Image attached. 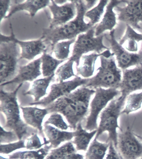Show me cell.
Masks as SVG:
<instances>
[{"instance_id":"cell-1","label":"cell","mask_w":142,"mask_h":159,"mask_svg":"<svg viewBox=\"0 0 142 159\" xmlns=\"http://www.w3.org/2000/svg\"><path fill=\"white\" fill-rule=\"evenodd\" d=\"M77 8L76 18L64 25L50 29L44 28L41 37L44 42L50 49L51 54L57 43L62 40L76 38L77 36L86 33L93 26L89 22L86 23L84 17L88 11L84 1H74Z\"/></svg>"},{"instance_id":"cell-2","label":"cell","mask_w":142,"mask_h":159,"mask_svg":"<svg viewBox=\"0 0 142 159\" xmlns=\"http://www.w3.org/2000/svg\"><path fill=\"white\" fill-rule=\"evenodd\" d=\"M23 84L22 83L18 85L12 92H5L3 89L0 91V110L5 116L6 120L3 128L15 132L19 140H25L33 134L39 132L36 129L27 125L21 118L17 94Z\"/></svg>"},{"instance_id":"cell-3","label":"cell","mask_w":142,"mask_h":159,"mask_svg":"<svg viewBox=\"0 0 142 159\" xmlns=\"http://www.w3.org/2000/svg\"><path fill=\"white\" fill-rule=\"evenodd\" d=\"M126 98L121 95L117 99H113L101 112L99 125L95 136V139H97L104 132H108V137L106 143L111 142L116 149L118 145L117 129L121 130L118 124V119L121 114Z\"/></svg>"},{"instance_id":"cell-4","label":"cell","mask_w":142,"mask_h":159,"mask_svg":"<svg viewBox=\"0 0 142 159\" xmlns=\"http://www.w3.org/2000/svg\"><path fill=\"white\" fill-rule=\"evenodd\" d=\"M114 56L109 58L100 57L101 65L97 69L98 72L95 76L89 78L84 87L92 89L119 88L122 80V71L117 66Z\"/></svg>"},{"instance_id":"cell-5","label":"cell","mask_w":142,"mask_h":159,"mask_svg":"<svg viewBox=\"0 0 142 159\" xmlns=\"http://www.w3.org/2000/svg\"><path fill=\"white\" fill-rule=\"evenodd\" d=\"M96 25L85 33L79 34L74 43L72 56L69 58L76 62V67L79 65L80 60L84 54L91 52L101 53L104 50H108L103 44L104 37L106 34L95 36Z\"/></svg>"},{"instance_id":"cell-6","label":"cell","mask_w":142,"mask_h":159,"mask_svg":"<svg viewBox=\"0 0 142 159\" xmlns=\"http://www.w3.org/2000/svg\"><path fill=\"white\" fill-rule=\"evenodd\" d=\"M19 60L17 44L13 42L0 43V84L9 82L13 78Z\"/></svg>"},{"instance_id":"cell-7","label":"cell","mask_w":142,"mask_h":159,"mask_svg":"<svg viewBox=\"0 0 142 159\" xmlns=\"http://www.w3.org/2000/svg\"><path fill=\"white\" fill-rule=\"evenodd\" d=\"M120 93V91L115 88L96 89L94 97L90 104L89 114L86 119L85 126L86 130L91 132L97 130V118L101 111L110 101L113 100Z\"/></svg>"},{"instance_id":"cell-8","label":"cell","mask_w":142,"mask_h":159,"mask_svg":"<svg viewBox=\"0 0 142 159\" xmlns=\"http://www.w3.org/2000/svg\"><path fill=\"white\" fill-rule=\"evenodd\" d=\"M89 79H84L76 75L74 78L62 82L54 84L50 86V92L46 97L36 102H32L29 105L39 106L45 108L56 100L70 94L80 86H85Z\"/></svg>"},{"instance_id":"cell-9","label":"cell","mask_w":142,"mask_h":159,"mask_svg":"<svg viewBox=\"0 0 142 159\" xmlns=\"http://www.w3.org/2000/svg\"><path fill=\"white\" fill-rule=\"evenodd\" d=\"M128 127L125 131L118 134L116 150L121 159H141L142 143Z\"/></svg>"},{"instance_id":"cell-10","label":"cell","mask_w":142,"mask_h":159,"mask_svg":"<svg viewBox=\"0 0 142 159\" xmlns=\"http://www.w3.org/2000/svg\"><path fill=\"white\" fill-rule=\"evenodd\" d=\"M115 32V29H114L110 32L109 38L107 34L105 37L110 43L111 50L112 53L116 56L118 67L123 70L131 66L142 65V49L136 53L127 51L117 41Z\"/></svg>"},{"instance_id":"cell-11","label":"cell","mask_w":142,"mask_h":159,"mask_svg":"<svg viewBox=\"0 0 142 159\" xmlns=\"http://www.w3.org/2000/svg\"><path fill=\"white\" fill-rule=\"evenodd\" d=\"M11 34L9 36L1 33V42H13L18 44L21 49L19 60L26 59L29 61L33 60L36 57L44 52H47L49 48L41 38L37 40L24 41L18 40L16 38L12 23H10Z\"/></svg>"},{"instance_id":"cell-12","label":"cell","mask_w":142,"mask_h":159,"mask_svg":"<svg viewBox=\"0 0 142 159\" xmlns=\"http://www.w3.org/2000/svg\"><path fill=\"white\" fill-rule=\"evenodd\" d=\"M123 2L127 4L125 7L117 6L115 8L118 13V20L142 33V0L123 1Z\"/></svg>"},{"instance_id":"cell-13","label":"cell","mask_w":142,"mask_h":159,"mask_svg":"<svg viewBox=\"0 0 142 159\" xmlns=\"http://www.w3.org/2000/svg\"><path fill=\"white\" fill-rule=\"evenodd\" d=\"M45 108L49 113H58L62 114L67 120L70 129L74 130L81 123L78 115L76 104L69 94L56 100Z\"/></svg>"},{"instance_id":"cell-14","label":"cell","mask_w":142,"mask_h":159,"mask_svg":"<svg viewBox=\"0 0 142 159\" xmlns=\"http://www.w3.org/2000/svg\"><path fill=\"white\" fill-rule=\"evenodd\" d=\"M51 4L48 7L50 9L52 18L49 17L50 29H53L64 25L72 20L77 15V8L74 1H70L62 6H59L54 1H50Z\"/></svg>"},{"instance_id":"cell-15","label":"cell","mask_w":142,"mask_h":159,"mask_svg":"<svg viewBox=\"0 0 142 159\" xmlns=\"http://www.w3.org/2000/svg\"><path fill=\"white\" fill-rule=\"evenodd\" d=\"M119 89L121 96L127 97L132 92L142 90V64L134 68L123 70Z\"/></svg>"},{"instance_id":"cell-16","label":"cell","mask_w":142,"mask_h":159,"mask_svg":"<svg viewBox=\"0 0 142 159\" xmlns=\"http://www.w3.org/2000/svg\"><path fill=\"white\" fill-rule=\"evenodd\" d=\"M41 59L40 57L31 61L27 65L20 66L17 75L9 82L1 85V87L13 84H20L27 81L33 82L36 80L41 75Z\"/></svg>"},{"instance_id":"cell-17","label":"cell","mask_w":142,"mask_h":159,"mask_svg":"<svg viewBox=\"0 0 142 159\" xmlns=\"http://www.w3.org/2000/svg\"><path fill=\"white\" fill-rule=\"evenodd\" d=\"M24 121L28 125L37 130L40 135L45 138L43 126V120L49 114L46 108L41 109L36 107H20Z\"/></svg>"},{"instance_id":"cell-18","label":"cell","mask_w":142,"mask_h":159,"mask_svg":"<svg viewBox=\"0 0 142 159\" xmlns=\"http://www.w3.org/2000/svg\"><path fill=\"white\" fill-rule=\"evenodd\" d=\"M95 93V90L82 86L69 94L76 104L78 115L81 122L87 116L90 100Z\"/></svg>"},{"instance_id":"cell-19","label":"cell","mask_w":142,"mask_h":159,"mask_svg":"<svg viewBox=\"0 0 142 159\" xmlns=\"http://www.w3.org/2000/svg\"><path fill=\"white\" fill-rule=\"evenodd\" d=\"M113 54L110 49L105 50L101 53L94 52L88 55H84L81 57L79 65L76 66L77 76H81L84 79H89L93 75L95 64L98 57L101 56L106 58L110 57Z\"/></svg>"},{"instance_id":"cell-20","label":"cell","mask_w":142,"mask_h":159,"mask_svg":"<svg viewBox=\"0 0 142 159\" xmlns=\"http://www.w3.org/2000/svg\"><path fill=\"white\" fill-rule=\"evenodd\" d=\"M123 3V1L112 0L106 7V11L102 20L99 24L96 25L95 30V36H98L104 34L106 30L110 31L113 30V28L117 24L116 16L113 9Z\"/></svg>"},{"instance_id":"cell-21","label":"cell","mask_w":142,"mask_h":159,"mask_svg":"<svg viewBox=\"0 0 142 159\" xmlns=\"http://www.w3.org/2000/svg\"><path fill=\"white\" fill-rule=\"evenodd\" d=\"M44 132L52 148H56L62 143L70 141L74 136V132L62 130L50 125H44Z\"/></svg>"},{"instance_id":"cell-22","label":"cell","mask_w":142,"mask_h":159,"mask_svg":"<svg viewBox=\"0 0 142 159\" xmlns=\"http://www.w3.org/2000/svg\"><path fill=\"white\" fill-rule=\"evenodd\" d=\"M50 1H28L17 4H12L6 19L10 18L17 12L26 11L29 13L32 18L34 17L40 10L44 9L50 4Z\"/></svg>"},{"instance_id":"cell-23","label":"cell","mask_w":142,"mask_h":159,"mask_svg":"<svg viewBox=\"0 0 142 159\" xmlns=\"http://www.w3.org/2000/svg\"><path fill=\"white\" fill-rule=\"evenodd\" d=\"M55 76V74H54L49 77L38 79L33 81L30 89L23 95L33 96L34 98V102H39L46 95L48 87Z\"/></svg>"},{"instance_id":"cell-24","label":"cell","mask_w":142,"mask_h":159,"mask_svg":"<svg viewBox=\"0 0 142 159\" xmlns=\"http://www.w3.org/2000/svg\"><path fill=\"white\" fill-rule=\"evenodd\" d=\"M97 130L88 132L83 128L81 123L78 125L74 130V136L73 143L76 146L77 151H86L88 150L90 142L97 133Z\"/></svg>"},{"instance_id":"cell-25","label":"cell","mask_w":142,"mask_h":159,"mask_svg":"<svg viewBox=\"0 0 142 159\" xmlns=\"http://www.w3.org/2000/svg\"><path fill=\"white\" fill-rule=\"evenodd\" d=\"M52 148L50 145H46L39 150L17 152L10 155L9 159H45Z\"/></svg>"},{"instance_id":"cell-26","label":"cell","mask_w":142,"mask_h":159,"mask_svg":"<svg viewBox=\"0 0 142 159\" xmlns=\"http://www.w3.org/2000/svg\"><path fill=\"white\" fill-rule=\"evenodd\" d=\"M42 73L44 77L55 74L58 66L66 60H60L52 56L51 54L44 52L41 57Z\"/></svg>"},{"instance_id":"cell-27","label":"cell","mask_w":142,"mask_h":159,"mask_svg":"<svg viewBox=\"0 0 142 159\" xmlns=\"http://www.w3.org/2000/svg\"><path fill=\"white\" fill-rule=\"evenodd\" d=\"M109 145L110 143H101L94 139L88 149L86 159H104Z\"/></svg>"},{"instance_id":"cell-28","label":"cell","mask_w":142,"mask_h":159,"mask_svg":"<svg viewBox=\"0 0 142 159\" xmlns=\"http://www.w3.org/2000/svg\"><path fill=\"white\" fill-rule=\"evenodd\" d=\"M76 39V38H74L67 41L57 43L53 50V52H54L56 58L60 60H69L70 46L74 43Z\"/></svg>"},{"instance_id":"cell-29","label":"cell","mask_w":142,"mask_h":159,"mask_svg":"<svg viewBox=\"0 0 142 159\" xmlns=\"http://www.w3.org/2000/svg\"><path fill=\"white\" fill-rule=\"evenodd\" d=\"M74 61L69 59L65 63L61 65L56 70L55 75L56 81L59 82H65L73 76H76L73 70Z\"/></svg>"},{"instance_id":"cell-30","label":"cell","mask_w":142,"mask_h":159,"mask_svg":"<svg viewBox=\"0 0 142 159\" xmlns=\"http://www.w3.org/2000/svg\"><path fill=\"white\" fill-rule=\"evenodd\" d=\"M76 151L72 142H68L62 146L50 150L45 159H61L69 154L76 152Z\"/></svg>"},{"instance_id":"cell-31","label":"cell","mask_w":142,"mask_h":159,"mask_svg":"<svg viewBox=\"0 0 142 159\" xmlns=\"http://www.w3.org/2000/svg\"><path fill=\"white\" fill-rule=\"evenodd\" d=\"M142 104V92L129 95L125 101V107L121 114H129L140 109Z\"/></svg>"},{"instance_id":"cell-32","label":"cell","mask_w":142,"mask_h":159,"mask_svg":"<svg viewBox=\"0 0 142 159\" xmlns=\"http://www.w3.org/2000/svg\"><path fill=\"white\" fill-rule=\"evenodd\" d=\"M108 2V1H100L96 7L86 12L85 17L90 19L89 22L93 26L100 21Z\"/></svg>"},{"instance_id":"cell-33","label":"cell","mask_w":142,"mask_h":159,"mask_svg":"<svg viewBox=\"0 0 142 159\" xmlns=\"http://www.w3.org/2000/svg\"><path fill=\"white\" fill-rule=\"evenodd\" d=\"M44 125H52L58 129L65 131L70 128L69 125L64 121L61 114L58 113H51L47 120L44 123Z\"/></svg>"},{"instance_id":"cell-34","label":"cell","mask_w":142,"mask_h":159,"mask_svg":"<svg viewBox=\"0 0 142 159\" xmlns=\"http://www.w3.org/2000/svg\"><path fill=\"white\" fill-rule=\"evenodd\" d=\"M43 139L44 143H42L38 136V133L33 134L27 139V143L26 145V148L29 150H37L41 148L44 145L50 144L46 138Z\"/></svg>"},{"instance_id":"cell-35","label":"cell","mask_w":142,"mask_h":159,"mask_svg":"<svg viewBox=\"0 0 142 159\" xmlns=\"http://www.w3.org/2000/svg\"><path fill=\"white\" fill-rule=\"evenodd\" d=\"M126 26L125 33L119 42L121 45L126 41H135L137 43L142 41V34L137 33L133 28L128 25H126Z\"/></svg>"},{"instance_id":"cell-36","label":"cell","mask_w":142,"mask_h":159,"mask_svg":"<svg viewBox=\"0 0 142 159\" xmlns=\"http://www.w3.org/2000/svg\"><path fill=\"white\" fill-rule=\"evenodd\" d=\"M23 148H26L25 140H19L10 143L1 144L0 152L1 154L7 155L16 150Z\"/></svg>"},{"instance_id":"cell-37","label":"cell","mask_w":142,"mask_h":159,"mask_svg":"<svg viewBox=\"0 0 142 159\" xmlns=\"http://www.w3.org/2000/svg\"><path fill=\"white\" fill-rule=\"evenodd\" d=\"M19 140L18 135L12 130H7L3 127H1V144H8Z\"/></svg>"},{"instance_id":"cell-38","label":"cell","mask_w":142,"mask_h":159,"mask_svg":"<svg viewBox=\"0 0 142 159\" xmlns=\"http://www.w3.org/2000/svg\"><path fill=\"white\" fill-rule=\"evenodd\" d=\"M12 5L11 1H0V17L1 20L0 23H2L3 19H6L7 16V13L10 9Z\"/></svg>"},{"instance_id":"cell-39","label":"cell","mask_w":142,"mask_h":159,"mask_svg":"<svg viewBox=\"0 0 142 159\" xmlns=\"http://www.w3.org/2000/svg\"><path fill=\"white\" fill-rule=\"evenodd\" d=\"M105 159H121L116 149L111 142H110L108 153Z\"/></svg>"},{"instance_id":"cell-40","label":"cell","mask_w":142,"mask_h":159,"mask_svg":"<svg viewBox=\"0 0 142 159\" xmlns=\"http://www.w3.org/2000/svg\"><path fill=\"white\" fill-rule=\"evenodd\" d=\"M61 159H84V156L81 154L75 152L69 154Z\"/></svg>"},{"instance_id":"cell-41","label":"cell","mask_w":142,"mask_h":159,"mask_svg":"<svg viewBox=\"0 0 142 159\" xmlns=\"http://www.w3.org/2000/svg\"><path fill=\"white\" fill-rule=\"evenodd\" d=\"M88 10H89L93 7L97 2V1H84Z\"/></svg>"},{"instance_id":"cell-42","label":"cell","mask_w":142,"mask_h":159,"mask_svg":"<svg viewBox=\"0 0 142 159\" xmlns=\"http://www.w3.org/2000/svg\"><path fill=\"white\" fill-rule=\"evenodd\" d=\"M55 3H56L58 5H63V4H65V3H67V1H63V0H62V1H54Z\"/></svg>"},{"instance_id":"cell-43","label":"cell","mask_w":142,"mask_h":159,"mask_svg":"<svg viewBox=\"0 0 142 159\" xmlns=\"http://www.w3.org/2000/svg\"><path fill=\"white\" fill-rule=\"evenodd\" d=\"M135 135H136V136L138 138V139H139V140L142 142V137L140 136V135H137L136 134H135Z\"/></svg>"},{"instance_id":"cell-44","label":"cell","mask_w":142,"mask_h":159,"mask_svg":"<svg viewBox=\"0 0 142 159\" xmlns=\"http://www.w3.org/2000/svg\"><path fill=\"white\" fill-rule=\"evenodd\" d=\"M1 159H9L3 157H2V156H1Z\"/></svg>"},{"instance_id":"cell-45","label":"cell","mask_w":142,"mask_h":159,"mask_svg":"<svg viewBox=\"0 0 142 159\" xmlns=\"http://www.w3.org/2000/svg\"><path fill=\"white\" fill-rule=\"evenodd\" d=\"M141 159H142V158H141Z\"/></svg>"},{"instance_id":"cell-46","label":"cell","mask_w":142,"mask_h":159,"mask_svg":"<svg viewBox=\"0 0 142 159\" xmlns=\"http://www.w3.org/2000/svg\"></svg>"}]
</instances>
